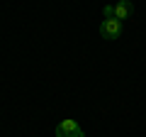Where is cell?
<instances>
[{
  "label": "cell",
  "mask_w": 146,
  "mask_h": 137,
  "mask_svg": "<svg viewBox=\"0 0 146 137\" xmlns=\"http://www.w3.org/2000/svg\"><path fill=\"white\" fill-rule=\"evenodd\" d=\"M100 34L105 39H117L122 34V20H117V17H105L102 25H100Z\"/></svg>",
  "instance_id": "1"
},
{
  "label": "cell",
  "mask_w": 146,
  "mask_h": 137,
  "mask_svg": "<svg viewBox=\"0 0 146 137\" xmlns=\"http://www.w3.org/2000/svg\"><path fill=\"white\" fill-rule=\"evenodd\" d=\"M56 137H83V127H80L76 120L66 118L63 122L56 125Z\"/></svg>",
  "instance_id": "2"
},
{
  "label": "cell",
  "mask_w": 146,
  "mask_h": 137,
  "mask_svg": "<svg viewBox=\"0 0 146 137\" xmlns=\"http://www.w3.org/2000/svg\"><path fill=\"white\" fill-rule=\"evenodd\" d=\"M131 12H134V5H131L129 0H122V3L115 5V17H117V20H127Z\"/></svg>",
  "instance_id": "3"
},
{
  "label": "cell",
  "mask_w": 146,
  "mask_h": 137,
  "mask_svg": "<svg viewBox=\"0 0 146 137\" xmlns=\"http://www.w3.org/2000/svg\"><path fill=\"white\" fill-rule=\"evenodd\" d=\"M105 17H115V5H105Z\"/></svg>",
  "instance_id": "4"
}]
</instances>
